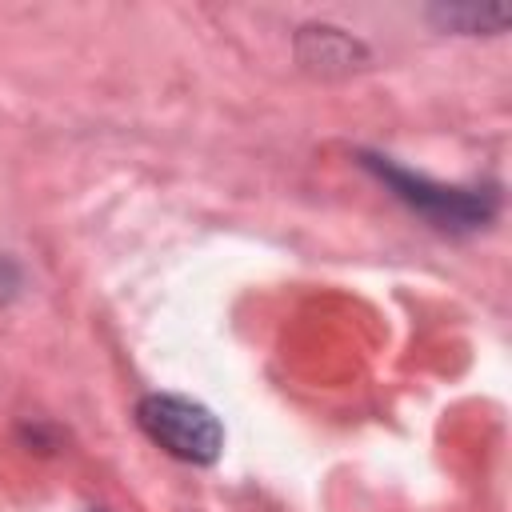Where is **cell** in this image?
<instances>
[{
	"instance_id": "6da1fadb",
	"label": "cell",
	"mask_w": 512,
	"mask_h": 512,
	"mask_svg": "<svg viewBox=\"0 0 512 512\" xmlns=\"http://www.w3.org/2000/svg\"><path fill=\"white\" fill-rule=\"evenodd\" d=\"M360 164L420 220H428L440 232H476L488 228L500 212L496 184H444L424 172H412L380 152H360Z\"/></svg>"
},
{
	"instance_id": "7a4b0ae2",
	"label": "cell",
	"mask_w": 512,
	"mask_h": 512,
	"mask_svg": "<svg viewBox=\"0 0 512 512\" xmlns=\"http://www.w3.org/2000/svg\"><path fill=\"white\" fill-rule=\"evenodd\" d=\"M136 424L172 460H184V464H196V468L216 464L220 452H224V424L216 420L212 408H204L192 396L148 392L136 404Z\"/></svg>"
},
{
	"instance_id": "3957f363",
	"label": "cell",
	"mask_w": 512,
	"mask_h": 512,
	"mask_svg": "<svg viewBox=\"0 0 512 512\" xmlns=\"http://www.w3.org/2000/svg\"><path fill=\"white\" fill-rule=\"evenodd\" d=\"M444 28L452 32H500L508 24V4H448V8H436L432 12Z\"/></svg>"
}]
</instances>
